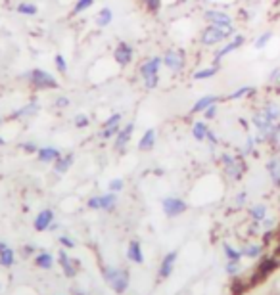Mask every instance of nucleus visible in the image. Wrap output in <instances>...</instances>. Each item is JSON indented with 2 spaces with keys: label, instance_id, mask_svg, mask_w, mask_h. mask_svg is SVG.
Listing matches in <instances>:
<instances>
[{
  "label": "nucleus",
  "instance_id": "obj_1",
  "mask_svg": "<svg viewBox=\"0 0 280 295\" xmlns=\"http://www.w3.org/2000/svg\"><path fill=\"white\" fill-rule=\"evenodd\" d=\"M232 33H234V27H217V25H209V27H205L204 33H202V42H204L205 46H213V44L223 42L224 38H228Z\"/></svg>",
  "mask_w": 280,
  "mask_h": 295
},
{
  "label": "nucleus",
  "instance_id": "obj_2",
  "mask_svg": "<svg viewBox=\"0 0 280 295\" xmlns=\"http://www.w3.org/2000/svg\"><path fill=\"white\" fill-rule=\"evenodd\" d=\"M221 161L224 165V173H226L232 180H240V178H242V174H244V171H246V163H244L242 159L232 157V156H228V154H223V156H221Z\"/></svg>",
  "mask_w": 280,
  "mask_h": 295
},
{
  "label": "nucleus",
  "instance_id": "obj_3",
  "mask_svg": "<svg viewBox=\"0 0 280 295\" xmlns=\"http://www.w3.org/2000/svg\"><path fill=\"white\" fill-rule=\"evenodd\" d=\"M31 85L35 88H38V90H44V88H56V87H58V81H56L50 73H46V71H42V69H33Z\"/></svg>",
  "mask_w": 280,
  "mask_h": 295
},
{
  "label": "nucleus",
  "instance_id": "obj_4",
  "mask_svg": "<svg viewBox=\"0 0 280 295\" xmlns=\"http://www.w3.org/2000/svg\"><path fill=\"white\" fill-rule=\"evenodd\" d=\"M161 205H163V213L167 217H171V219L179 217V215H183L187 211V203L183 199H179V197H165Z\"/></svg>",
  "mask_w": 280,
  "mask_h": 295
},
{
  "label": "nucleus",
  "instance_id": "obj_5",
  "mask_svg": "<svg viewBox=\"0 0 280 295\" xmlns=\"http://www.w3.org/2000/svg\"><path fill=\"white\" fill-rule=\"evenodd\" d=\"M185 58H187L185 50H169L163 56V64L173 71H181L185 67Z\"/></svg>",
  "mask_w": 280,
  "mask_h": 295
},
{
  "label": "nucleus",
  "instance_id": "obj_6",
  "mask_svg": "<svg viewBox=\"0 0 280 295\" xmlns=\"http://www.w3.org/2000/svg\"><path fill=\"white\" fill-rule=\"evenodd\" d=\"M204 17L211 23V25H217V27H232V19L228 14L224 12H219V10H207L204 14Z\"/></svg>",
  "mask_w": 280,
  "mask_h": 295
},
{
  "label": "nucleus",
  "instance_id": "obj_7",
  "mask_svg": "<svg viewBox=\"0 0 280 295\" xmlns=\"http://www.w3.org/2000/svg\"><path fill=\"white\" fill-rule=\"evenodd\" d=\"M52 223H54V211L52 209H44L35 219V230L37 232H44V230H48L52 226Z\"/></svg>",
  "mask_w": 280,
  "mask_h": 295
},
{
  "label": "nucleus",
  "instance_id": "obj_8",
  "mask_svg": "<svg viewBox=\"0 0 280 295\" xmlns=\"http://www.w3.org/2000/svg\"><path fill=\"white\" fill-rule=\"evenodd\" d=\"M113 58H115V62L119 64V66H129L131 62H132V48L127 44V42H119V46L115 48V52H113Z\"/></svg>",
  "mask_w": 280,
  "mask_h": 295
},
{
  "label": "nucleus",
  "instance_id": "obj_9",
  "mask_svg": "<svg viewBox=\"0 0 280 295\" xmlns=\"http://www.w3.org/2000/svg\"><path fill=\"white\" fill-rule=\"evenodd\" d=\"M175 261H177V251H171L163 257L161 261V266H159V280H167L171 274H173V266H175Z\"/></svg>",
  "mask_w": 280,
  "mask_h": 295
},
{
  "label": "nucleus",
  "instance_id": "obj_10",
  "mask_svg": "<svg viewBox=\"0 0 280 295\" xmlns=\"http://www.w3.org/2000/svg\"><path fill=\"white\" fill-rule=\"evenodd\" d=\"M161 62L163 58H150L146 60L142 66H140V77L142 79H148V77H154L159 73V67H161Z\"/></svg>",
  "mask_w": 280,
  "mask_h": 295
},
{
  "label": "nucleus",
  "instance_id": "obj_11",
  "mask_svg": "<svg viewBox=\"0 0 280 295\" xmlns=\"http://www.w3.org/2000/svg\"><path fill=\"white\" fill-rule=\"evenodd\" d=\"M244 40H246V38H244L242 35H236V36H234V38H232V40H230L228 44H224V46H223V48L219 50L217 54H215V62H221V60H223V58H224L226 54H230V52L238 50V48H240V46L244 44Z\"/></svg>",
  "mask_w": 280,
  "mask_h": 295
},
{
  "label": "nucleus",
  "instance_id": "obj_12",
  "mask_svg": "<svg viewBox=\"0 0 280 295\" xmlns=\"http://www.w3.org/2000/svg\"><path fill=\"white\" fill-rule=\"evenodd\" d=\"M58 259H60V264H62V268H63V274H65L67 278H73V276L77 274V266H79V262L71 261V259H69V255H67V251H63V249L60 251Z\"/></svg>",
  "mask_w": 280,
  "mask_h": 295
},
{
  "label": "nucleus",
  "instance_id": "obj_13",
  "mask_svg": "<svg viewBox=\"0 0 280 295\" xmlns=\"http://www.w3.org/2000/svg\"><path fill=\"white\" fill-rule=\"evenodd\" d=\"M110 286H112V290H113L115 294H125V292H127V288H129V272L119 268L117 276L110 282Z\"/></svg>",
  "mask_w": 280,
  "mask_h": 295
},
{
  "label": "nucleus",
  "instance_id": "obj_14",
  "mask_svg": "<svg viewBox=\"0 0 280 295\" xmlns=\"http://www.w3.org/2000/svg\"><path fill=\"white\" fill-rule=\"evenodd\" d=\"M132 131H134V125H132V123H127L123 131L117 132V138H115V150H117V152H123L125 150V146L129 144V140H131V136H132Z\"/></svg>",
  "mask_w": 280,
  "mask_h": 295
},
{
  "label": "nucleus",
  "instance_id": "obj_15",
  "mask_svg": "<svg viewBox=\"0 0 280 295\" xmlns=\"http://www.w3.org/2000/svg\"><path fill=\"white\" fill-rule=\"evenodd\" d=\"M127 257H129V261L136 262V264H142V262H144L142 247H140V242H138V240H132V242L129 243V249H127Z\"/></svg>",
  "mask_w": 280,
  "mask_h": 295
},
{
  "label": "nucleus",
  "instance_id": "obj_16",
  "mask_svg": "<svg viewBox=\"0 0 280 295\" xmlns=\"http://www.w3.org/2000/svg\"><path fill=\"white\" fill-rule=\"evenodd\" d=\"M267 173H269V176H271V180H273V184L275 186H280V157H271L269 161H267Z\"/></svg>",
  "mask_w": 280,
  "mask_h": 295
},
{
  "label": "nucleus",
  "instance_id": "obj_17",
  "mask_svg": "<svg viewBox=\"0 0 280 295\" xmlns=\"http://www.w3.org/2000/svg\"><path fill=\"white\" fill-rule=\"evenodd\" d=\"M16 261V253H14V249L12 247H8L4 242H0V264L2 266H12Z\"/></svg>",
  "mask_w": 280,
  "mask_h": 295
},
{
  "label": "nucleus",
  "instance_id": "obj_18",
  "mask_svg": "<svg viewBox=\"0 0 280 295\" xmlns=\"http://www.w3.org/2000/svg\"><path fill=\"white\" fill-rule=\"evenodd\" d=\"M37 156H38L40 161L50 163V161H56V159L60 157V150H56V148H52V146H48V148H38Z\"/></svg>",
  "mask_w": 280,
  "mask_h": 295
},
{
  "label": "nucleus",
  "instance_id": "obj_19",
  "mask_svg": "<svg viewBox=\"0 0 280 295\" xmlns=\"http://www.w3.org/2000/svg\"><path fill=\"white\" fill-rule=\"evenodd\" d=\"M154 144H156V131H154V129H148V131L144 132V136L140 138V142H138V150L148 152V150L154 148Z\"/></svg>",
  "mask_w": 280,
  "mask_h": 295
},
{
  "label": "nucleus",
  "instance_id": "obj_20",
  "mask_svg": "<svg viewBox=\"0 0 280 295\" xmlns=\"http://www.w3.org/2000/svg\"><path fill=\"white\" fill-rule=\"evenodd\" d=\"M263 113L271 119V121H275V123H279V119H280V105L277 104V102H267L263 107Z\"/></svg>",
  "mask_w": 280,
  "mask_h": 295
},
{
  "label": "nucleus",
  "instance_id": "obj_21",
  "mask_svg": "<svg viewBox=\"0 0 280 295\" xmlns=\"http://www.w3.org/2000/svg\"><path fill=\"white\" fill-rule=\"evenodd\" d=\"M219 98L217 96H204V98H200L194 105H192V113H200V111H205L209 105H213V104H217Z\"/></svg>",
  "mask_w": 280,
  "mask_h": 295
},
{
  "label": "nucleus",
  "instance_id": "obj_22",
  "mask_svg": "<svg viewBox=\"0 0 280 295\" xmlns=\"http://www.w3.org/2000/svg\"><path fill=\"white\" fill-rule=\"evenodd\" d=\"M249 217L253 219V223H261L267 219V205L263 203H257L253 207H249Z\"/></svg>",
  "mask_w": 280,
  "mask_h": 295
},
{
  "label": "nucleus",
  "instance_id": "obj_23",
  "mask_svg": "<svg viewBox=\"0 0 280 295\" xmlns=\"http://www.w3.org/2000/svg\"><path fill=\"white\" fill-rule=\"evenodd\" d=\"M263 249H265L263 243H248V245L242 249V255L248 257V259H257V257H261Z\"/></svg>",
  "mask_w": 280,
  "mask_h": 295
},
{
  "label": "nucleus",
  "instance_id": "obj_24",
  "mask_svg": "<svg viewBox=\"0 0 280 295\" xmlns=\"http://www.w3.org/2000/svg\"><path fill=\"white\" fill-rule=\"evenodd\" d=\"M35 264H37L38 268H46V270H50V268L54 266V257H52L50 253H38V255L35 257Z\"/></svg>",
  "mask_w": 280,
  "mask_h": 295
},
{
  "label": "nucleus",
  "instance_id": "obj_25",
  "mask_svg": "<svg viewBox=\"0 0 280 295\" xmlns=\"http://www.w3.org/2000/svg\"><path fill=\"white\" fill-rule=\"evenodd\" d=\"M115 201H117L115 192H110V194H106V196H100V209H104V211H113Z\"/></svg>",
  "mask_w": 280,
  "mask_h": 295
},
{
  "label": "nucleus",
  "instance_id": "obj_26",
  "mask_svg": "<svg viewBox=\"0 0 280 295\" xmlns=\"http://www.w3.org/2000/svg\"><path fill=\"white\" fill-rule=\"evenodd\" d=\"M112 17H113V14H112V10H110V8L100 10V12H98V16H96V23H98V27H108V23L112 21Z\"/></svg>",
  "mask_w": 280,
  "mask_h": 295
},
{
  "label": "nucleus",
  "instance_id": "obj_27",
  "mask_svg": "<svg viewBox=\"0 0 280 295\" xmlns=\"http://www.w3.org/2000/svg\"><path fill=\"white\" fill-rule=\"evenodd\" d=\"M207 125L204 123V121H198V123H194V127H192V136L196 138V140H205V136H207Z\"/></svg>",
  "mask_w": 280,
  "mask_h": 295
},
{
  "label": "nucleus",
  "instance_id": "obj_28",
  "mask_svg": "<svg viewBox=\"0 0 280 295\" xmlns=\"http://www.w3.org/2000/svg\"><path fill=\"white\" fill-rule=\"evenodd\" d=\"M71 165H73V156L69 154V156H63V157H58V159H56L54 171H56V173H65Z\"/></svg>",
  "mask_w": 280,
  "mask_h": 295
},
{
  "label": "nucleus",
  "instance_id": "obj_29",
  "mask_svg": "<svg viewBox=\"0 0 280 295\" xmlns=\"http://www.w3.org/2000/svg\"><path fill=\"white\" fill-rule=\"evenodd\" d=\"M267 144H269L275 152H280V123L275 125V129H273V132H271V136H269Z\"/></svg>",
  "mask_w": 280,
  "mask_h": 295
},
{
  "label": "nucleus",
  "instance_id": "obj_30",
  "mask_svg": "<svg viewBox=\"0 0 280 295\" xmlns=\"http://www.w3.org/2000/svg\"><path fill=\"white\" fill-rule=\"evenodd\" d=\"M217 71H219V67H217V66L207 67V69H202V71H196V73H194V79H196V81H204V79H211V77H215V75H217Z\"/></svg>",
  "mask_w": 280,
  "mask_h": 295
},
{
  "label": "nucleus",
  "instance_id": "obj_31",
  "mask_svg": "<svg viewBox=\"0 0 280 295\" xmlns=\"http://www.w3.org/2000/svg\"><path fill=\"white\" fill-rule=\"evenodd\" d=\"M223 251H224V255H226V259L228 261H240L244 255H242V251H238V249H234L232 245H228V243H224L223 245Z\"/></svg>",
  "mask_w": 280,
  "mask_h": 295
},
{
  "label": "nucleus",
  "instance_id": "obj_32",
  "mask_svg": "<svg viewBox=\"0 0 280 295\" xmlns=\"http://www.w3.org/2000/svg\"><path fill=\"white\" fill-rule=\"evenodd\" d=\"M253 92H255V88H253V87H240L238 90L230 92L226 98H228V100H238V98H244V96H249V94H253Z\"/></svg>",
  "mask_w": 280,
  "mask_h": 295
},
{
  "label": "nucleus",
  "instance_id": "obj_33",
  "mask_svg": "<svg viewBox=\"0 0 280 295\" xmlns=\"http://www.w3.org/2000/svg\"><path fill=\"white\" fill-rule=\"evenodd\" d=\"M19 14H23V16H35L37 12H38V8L35 6V4H29V2H21V4H18V8H16Z\"/></svg>",
  "mask_w": 280,
  "mask_h": 295
},
{
  "label": "nucleus",
  "instance_id": "obj_34",
  "mask_svg": "<svg viewBox=\"0 0 280 295\" xmlns=\"http://www.w3.org/2000/svg\"><path fill=\"white\" fill-rule=\"evenodd\" d=\"M93 4H94V0H79V2L75 4V8H73V14H81V12L89 10Z\"/></svg>",
  "mask_w": 280,
  "mask_h": 295
},
{
  "label": "nucleus",
  "instance_id": "obj_35",
  "mask_svg": "<svg viewBox=\"0 0 280 295\" xmlns=\"http://www.w3.org/2000/svg\"><path fill=\"white\" fill-rule=\"evenodd\" d=\"M121 131L119 129V125H108V127H104V131H102V138H112V136H115L117 132Z\"/></svg>",
  "mask_w": 280,
  "mask_h": 295
},
{
  "label": "nucleus",
  "instance_id": "obj_36",
  "mask_svg": "<svg viewBox=\"0 0 280 295\" xmlns=\"http://www.w3.org/2000/svg\"><path fill=\"white\" fill-rule=\"evenodd\" d=\"M271 36H273V33H271V31L263 33L259 38H257V40H255V48H259V50H261V48H265V46H267V42L271 40Z\"/></svg>",
  "mask_w": 280,
  "mask_h": 295
},
{
  "label": "nucleus",
  "instance_id": "obj_37",
  "mask_svg": "<svg viewBox=\"0 0 280 295\" xmlns=\"http://www.w3.org/2000/svg\"><path fill=\"white\" fill-rule=\"evenodd\" d=\"M38 109V105L37 104H29V105H25L23 109H19V111H16L14 113V117H21V115H29V113H35Z\"/></svg>",
  "mask_w": 280,
  "mask_h": 295
},
{
  "label": "nucleus",
  "instance_id": "obj_38",
  "mask_svg": "<svg viewBox=\"0 0 280 295\" xmlns=\"http://www.w3.org/2000/svg\"><path fill=\"white\" fill-rule=\"evenodd\" d=\"M226 272L230 276H236L240 272V261H228L226 262Z\"/></svg>",
  "mask_w": 280,
  "mask_h": 295
},
{
  "label": "nucleus",
  "instance_id": "obj_39",
  "mask_svg": "<svg viewBox=\"0 0 280 295\" xmlns=\"http://www.w3.org/2000/svg\"><path fill=\"white\" fill-rule=\"evenodd\" d=\"M146 4V8L152 12V14H157L159 8H161V0H142Z\"/></svg>",
  "mask_w": 280,
  "mask_h": 295
},
{
  "label": "nucleus",
  "instance_id": "obj_40",
  "mask_svg": "<svg viewBox=\"0 0 280 295\" xmlns=\"http://www.w3.org/2000/svg\"><path fill=\"white\" fill-rule=\"evenodd\" d=\"M157 83H159V75H154V77L144 79V85H146V88H148V90H154V88L157 87Z\"/></svg>",
  "mask_w": 280,
  "mask_h": 295
},
{
  "label": "nucleus",
  "instance_id": "obj_41",
  "mask_svg": "<svg viewBox=\"0 0 280 295\" xmlns=\"http://www.w3.org/2000/svg\"><path fill=\"white\" fill-rule=\"evenodd\" d=\"M123 190V180L121 178H113L110 182V192H121Z\"/></svg>",
  "mask_w": 280,
  "mask_h": 295
},
{
  "label": "nucleus",
  "instance_id": "obj_42",
  "mask_svg": "<svg viewBox=\"0 0 280 295\" xmlns=\"http://www.w3.org/2000/svg\"><path fill=\"white\" fill-rule=\"evenodd\" d=\"M54 60H56V67H58V71H60V73H65V71H67V64H65V58H63L62 54H58V56H56Z\"/></svg>",
  "mask_w": 280,
  "mask_h": 295
},
{
  "label": "nucleus",
  "instance_id": "obj_43",
  "mask_svg": "<svg viewBox=\"0 0 280 295\" xmlns=\"http://www.w3.org/2000/svg\"><path fill=\"white\" fill-rule=\"evenodd\" d=\"M269 83H271V85H279L280 87V67H277V69L269 75Z\"/></svg>",
  "mask_w": 280,
  "mask_h": 295
},
{
  "label": "nucleus",
  "instance_id": "obj_44",
  "mask_svg": "<svg viewBox=\"0 0 280 295\" xmlns=\"http://www.w3.org/2000/svg\"><path fill=\"white\" fill-rule=\"evenodd\" d=\"M271 259H273V261H275V264L280 268V243L275 247V249H273V251H271Z\"/></svg>",
  "mask_w": 280,
  "mask_h": 295
},
{
  "label": "nucleus",
  "instance_id": "obj_45",
  "mask_svg": "<svg viewBox=\"0 0 280 295\" xmlns=\"http://www.w3.org/2000/svg\"><path fill=\"white\" fill-rule=\"evenodd\" d=\"M75 125H77L79 129H85V127L89 125V117H87V115H79V117L75 119Z\"/></svg>",
  "mask_w": 280,
  "mask_h": 295
},
{
  "label": "nucleus",
  "instance_id": "obj_46",
  "mask_svg": "<svg viewBox=\"0 0 280 295\" xmlns=\"http://www.w3.org/2000/svg\"><path fill=\"white\" fill-rule=\"evenodd\" d=\"M246 199H248V194H246V192H240V194L236 196V199H234V203H236V207H242V205L246 203Z\"/></svg>",
  "mask_w": 280,
  "mask_h": 295
},
{
  "label": "nucleus",
  "instance_id": "obj_47",
  "mask_svg": "<svg viewBox=\"0 0 280 295\" xmlns=\"http://www.w3.org/2000/svg\"><path fill=\"white\" fill-rule=\"evenodd\" d=\"M60 243H62L63 247H67V249L75 247V242H73V240H69L67 236H62V238H60Z\"/></svg>",
  "mask_w": 280,
  "mask_h": 295
},
{
  "label": "nucleus",
  "instance_id": "obj_48",
  "mask_svg": "<svg viewBox=\"0 0 280 295\" xmlns=\"http://www.w3.org/2000/svg\"><path fill=\"white\" fill-rule=\"evenodd\" d=\"M215 113H217V104H213V105H209V107L205 109V117H207V119H213Z\"/></svg>",
  "mask_w": 280,
  "mask_h": 295
},
{
  "label": "nucleus",
  "instance_id": "obj_49",
  "mask_svg": "<svg viewBox=\"0 0 280 295\" xmlns=\"http://www.w3.org/2000/svg\"><path fill=\"white\" fill-rule=\"evenodd\" d=\"M119 121H121V115H119V113H113V115L106 121V127H108V125H119Z\"/></svg>",
  "mask_w": 280,
  "mask_h": 295
},
{
  "label": "nucleus",
  "instance_id": "obj_50",
  "mask_svg": "<svg viewBox=\"0 0 280 295\" xmlns=\"http://www.w3.org/2000/svg\"><path fill=\"white\" fill-rule=\"evenodd\" d=\"M89 207L91 209H100V197H91L89 199Z\"/></svg>",
  "mask_w": 280,
  "mask_h": 295
},
{
  "label": "nucleus",
  "instance_id": "obj_51",
  "mask_svg": "<svg viewBox=\"0 0 280 295\" xmlns=\"http://www.w3.org/2000/svg\"><path fill=\"white\" fill-rule=\"evenodd\" d=\"M56 105H58V107H67V105H69V100L65 98V96H60V98L56 100Z\"/></svg>",
  "mask_w": 280,
  "mask_h": 295
},
{
  "label": "nucleus",
  "instance_id": "obj_52",
  "mask_svg": "<svg viewBox=\"0 0 280 295\" xmlns=\"http://www.w3.org/2000/svg\"><path fill=\"white\" fill-rule=\"evenodd\" d=\"M205 140H209L211 144H217V142H219L217 136H215V132H211V131H207V136H205Z\"/></svg>",
  "mask_w": 280,
  "mask_h": 295
},
{
  "label": "nucleus",
  "instance_id": "obj_53",
  "mask_svg": "<svg viewBox=\"0 0 280 295\" xmlns=\"http://www.w3.org/2000/svg\"><path fill=\"white\" fill-rule=\"evenodd\" d=\"M21 148H23L25 152H38V148H37L35 144H21Z\"/></svg>",
  "mask_w": 280,
  "mask_h": 295
},
{
  "label": "nucleus",
  "instance_id": "obj_54",
  "mask_svg": "<svg viewBox=\"0 0 280 295\" xmlns=\"http://www.w3.org/2000/svg\"><path fill=\"white\" fill-rule=\"evenodd\" d=\"M0 146H4V138H0Z\"/></svg>",
  "mask_w": 280,
  "mask_h": 295
}]
</instances>
